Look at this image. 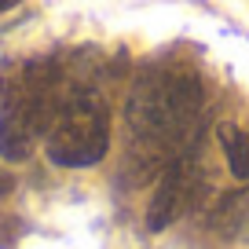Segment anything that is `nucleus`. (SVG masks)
<instances>
[{
	"instance_id": "20e7f679",
	"label": "nucleus",
	"mask_w": 249,
	"mask_h": 249,
	"mask_svg": "<svg viewBox=\"0 0 249 249\" xmlns=\"http://www.w3.org/2000/svg\"><path fill=\"white\" fill-rule=\"evenodd\" d=\"M220 147H224L231 176L246 183L249 179V132H242L234 124H220Z\"/></svg>"
},
{
	"instance_id": "39448f33",
	"label": "nucleus",
	"mask_w": 249,
	"mask_h": 249,
	"mask_svg": "<svg viewBox=\"0 0 249 249\" xmlns=\"http://www.w3.org/2000/svg\"><path fill=\"white\" fill-rule=\"evenodd\" d=\"M15 4H22V0H0V11H11Z\"/></svg>"
},
{
	"instance_id": "f257e3e1",
	"label": "nucleus",
	"mask_w": 249,
	"mask_h": 249,
	"mask_svg": "<svg viewBox=\"0 0 249 249\" xmlns=\"http://www.w3.org/2000/svg\"><path fill=\"white\" fill-rule=\"evenodd\" d=\"M202 85L191 70H154L136 81L124 103V121L132 132V158L143 176L169 169L187 154V140L198 128Z\"/></svg>"
},
{
	"instance_id": "7ed1b4c3",
	"label": "nucleus",
	"mask_w": 249,
	"mask_h": 249,
	"mask_svg": "<svg viewBox=\"0 0 249 249\" xmlns=\"http://www.w3.org/2000/svg\"><path fill=\"white\" fill-rule=\"evenodd\" d=\"M198 191H202L198 172H195V165H191V158L183 154L179 161H172L169 169L161 172V179H158V191H154V198H150V205H147V227L150 231L172 227L191 205H195Z\"/></svg>"
},
{
	"instance_id": "f03ea898",
	"label": "nucleus",
	"mask_w": 249,
	"mask_h": 249,
	"mask_svg": "<svg viewBox=\"0 0 249 249\" xmlns=\"http://www.w3.org/2000/svg\"><path fill=\"white\" fill-rule=\"evenodd\" d=\"M110 150V110L103 95L77 88L62 95L52 124L44 132V154L62 169H92Z\"/></svg>"
}]
</instances>
